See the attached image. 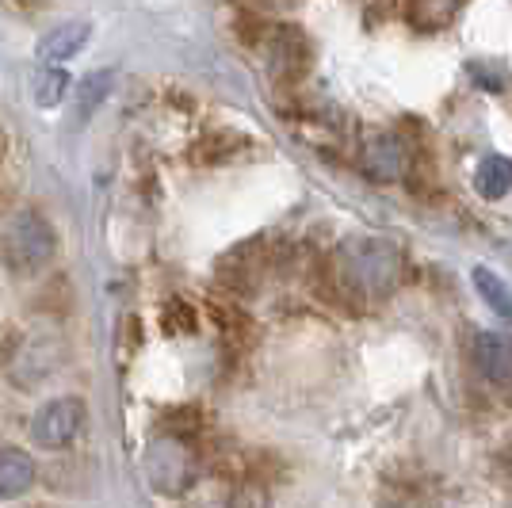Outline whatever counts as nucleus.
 <instances>
[{
  "label": "nucleus",
  "mask_w": 512,
  "mask_h": 508,
  "mask_svg": "<svg viewBox=\"0 0 512 508\" xmlns=\"http://www.w3.org/2000/svg\"><path fill=\"white\" fill-rule=\"evenodd\" d=\"M406 272L402 249L394 241H386L379 233H360L337 245V253L329 260V283L333 295L352 302V306H375L398 291Z\"/></svg>",
  "instance_id": "obj_1"
},
{
  "label": "nucleus",
  "mask_w": 512,
  "mask_h": 508,
  "mask_svg": "<svg viewBox=\"0 0 512 508\" xmlns=\"http://www.w3.org/2000/svg\"><path fill=\"white\" fill-rule=\"evenodd\" d=\"M4 264L12 268V276H35L58 253V233L39 211H20L4 226Z\"/></svg>",
  "instance_id": "obj_2"
},
{
  "label": "nucleus",
  "mask_w": 512,
  "mask_h": 508,
  "mask_svg": "<svg viewBox=\"0 0 512 508\" xmlns=\"http://www.w3.org/2000/svg\"><path fill=\"white\" fill-rule=\"evenodd\" d=\"M268 264H272L268 237H253V241L237 245V249H230V253L218 260V283L230 287L234 295H249L256 283L264 279Z\"/></svg>",
  "instance_id": "obj_3"
},
{
  "label": "nucleus",
  "mask_w": 512,
  "mask_h": 508,
  "mask_svg": "<svg viewBox=\"0 0 512 508\" xmlns=\"http://www.w3.org/2000/svg\"><path fill=\"white\" fill-rule=\"evenodd\" d=\"M81 428H85V402L81 398H54L35 413L31 436L43 447H65L77 440Z\"/></svg>",
  "instance_id": "obj_4"
},
{
  "label": "nucleus",
  "mask_w": 512,
  "mask_h": 508,
  "mask_svg": "<svg viewBox=\"0 0 512 508\" xmlns=\"http://www.w3.org/2000/svg\"><path fill=\"white\" fill-rule=\"evenodd\" d=\"M360 169H363V176H367V180H375V184L402 180V176L409 172V146L394 134V130L371 134V138L363 142Z\"/></svg>",
  "instance_id": "obj_5"
},
{
  "label": "nucleus",
  "mask_w": 512,
  "mask_h": 508,
  "mask_svg": "<svg viewBox=\"0 0 512 508\" xmlns=\"http://www.w3.org/2000/svg\"><path fill=\"white\" fill-rule=\"evenodd\" d=\"M474 367L482 371V379L493 386H512V337L509 333H478L470 344Z\"/></svg>",
  "instance_id": "obj_6"
},
{
  "label": "nucleus",
  "mask_w": 512,
  "mask_h": 508,
  "mask_svg": "<svg viewBox=\"0 0 512 508\" xmlns=\"http://www.w3.org/2000/svg\"><path fill=\"white\" fill-rule=\"evenodd\" d=\"M58 363H62V352H58L54 340H31V344H23L16 360H8V371H12V379L20 382V386H35V382H43Z\"/></svg>",
  "instance_id": "obj_7"
},
{
  "label": "nucleus",
  "mask_w": 512,
  "mask_h": 508,
  "mask_svg": "<svg viewBox=\"0 0 512 508\" xmlns=\"http://www.w3.org/2000/svg\"><path fill=\"white\" fill-rule=\"evenodd\" d=\"M150 470H153V482H161V486H192L195 478V459L192 451L184 447V440H172L169 447H153L150 455Z\"/></svg>",
  "instance_id": "obj_8"
},
{
  "label": "nucleus",
  "mask_w": 512,
  "mask_h": 508,
  "mask_svg": "<svg viewBox=\"0 0 512 508\" xmlns=\"http://www.w3.org/2000/svg\"><path fill=\"white\" fill-rule=\"evenodd\" d=\"M92 39V27L85 20H73V23H62V27H54L50 35H43V43H39V58L43 62H69V58H77L85 43Z\"/></svg>",
  "instance_id": "obj_9"
},
{
  "label": "nucleus",
  "mask_w": 512,
  "mask_h": 508,
  "mask_svg": "<svg viewBox=\"0 0 512 508\" xmlns=\"http://www.w3.org/2000/svg\"><path fill=\"white\" fill-rule=\"evenodd\" d=\"M31 486H35V463L20 447L0 444V497H20Z\"/></svg>",
  "instance_id": "obj_10"
},
{
  "label": "nucleus",
  "mask_w": 512,
  "mask_h": 508,
  "mask_svg": "<svg viewBox=\"0 0 512 508\" xmlns=\"http://www.w3.org/2000/svg\"><path fill=\"white\" fill-rule=\"evenodd\" d=\"M463 4H467V0H406V16L413 27L436 31V27H448V23L459 16Z\"/></svg>",
  "instance_id": "obj_11"
},
{
  "label": "nucleus",
  "mask_w": 512,
  "mask_h": 508,
  "mask_svg": "<svg viewBox=\"0 0 512 508\" xmlns=\"http://www.w3.org/2000/svg\"><path fill=\"white\" fill-rule=\"evenodd\" d=\"M474 184H478V195H482V199H501V195H509L512 191V161L509 157H486V161L478 165Z\"/></svg>",
  "instance_id": "obj_12"
},
{
  "label": "nucleus",
  "mask_w": 512,
  "mask_h": 508,
  "mask_svg": "<svg viewBox=\"0 0 512 508\" xmlns=\"http://www.w3.org/2000/svg\"><path fill=\"white\" fill-rule=\"evenodd\" d=\"M211 314H214V321L222 325V337L230 340V344H245V340L253 337V333H249V329H253L249 314H245L237 302H230V298H211Z\"/></svg>",
  "instance_id": "obj_13"
},
{
  "label": "nucleus",
  "mask_w": 512,
  "mask_h": 508,
  "mask_svg": "<svg viewBox=\"0 0 512 508\" xmlns=\"http://www.w3.org/2000/svg\"><path fill=\"white\" fill-rule=\"evenodd\" d=\"M272 50H276V62H272L276 73H302V69H306V43H302V35L295 27L276 31Z\"/></svg>",
  "instance_id": "obj_14"
},
{
  "label": "nucleus",
  "mask_w": 512,
  "mask_h": 508,
  "mask_svg": "<svg viewBox=\"0 0 512 508\" xmlns=\"http://www.w3.org/2000/svg\"><path fill=\"white\" fill-rule=\"evenodd\" d=\"M474 287H478V295L490 302L493 314H501L505 321H512V291L493 276L490 268H474Z\"/></svg>",
  "instance_id": "obj_15"
},
{
  "label": "nucleus",
  "mask_w": 512,
  "mask_h": 508,
  "mask_svg": "<svg viewBox=\"0 0 512 508\" xmlns=\"http://www.w3.org/2000/svg\"><path fill=\"white\" fill-rule=\"evenodd\" d=\"M65 92H69V77H65L62 69H43V73L35 77V85H31V96H35V104H43V107L62 104Z\"/></svg>",
  "instance_id": "obj_16"
},
{
  "label": "nucleus",
  "mask_w": 512,
  "mask_h": 508,
  "mask_svg": "<svg viewBox=\"0 0 512 508\" xmlns=\"http://www.w3.org/2000/svg\"><path fill=\"white\" fill-rule=\"evenodd\" d=\"M161 329L180 337V333H195V310L184 298H169L165 310H161Z\"/></svg>",
  "instance_id": "obj_17"
},
{
  "label": "nucleus",
  "mask_w": 512,
  "mask_h": 508,
  "mask_svg": "<svg viewBox=\"0 0 512 508\" xmlns=\"http://www.w3.org/2000/svg\"><path fill=\"white\" fill-rule=\"evenodd\" d=\"M107 88H111V73H92L85 85H81V96H77V111L88 115V107H96L100 100L107 96Z\"/></svg>",
  "instance_id": "obj_18"
},
{
  "label": "nucleus",
  "mask_w": 512,
  "mask_h": 508,
  "mask_svg": "<svg viewBox=\"0 0 512 508\" xmlns=\"http://www.w3.org/2000/svg\"><path fill=\"white\" fill-rule=\"evenodd\" d=\"M260 4H272V8H287V4H295V0H260Z\"/></svg>",
  "instance_id": "obj_19"
}]
</instances>
